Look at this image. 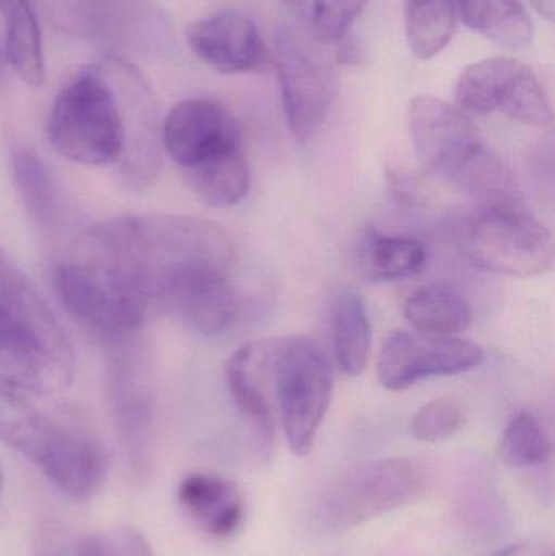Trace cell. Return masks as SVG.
Instances as JSON below:
<instances>
[{"label":"cell","instance_id":"obj_1","mask_svg":"<svg viewBox=\"0 0 555 556\" xmlns=\"http://www.w3.org/2000/svg\"><path fill=\"white\" fill-rule=\"evenodd\" d=\"M52 149L78 165H116L133 188L150 185L163 160L162 126L142 75L123 59L71 78L48 117Z\"/></svg>","mask_w":555,"mask_h":556},{"label":"cell","instance_id":"obj_2","mask_svg":"<svg viewBox=\"0 0 555 556\" xmlns=\"http://www.w3.org/2000/svg\"><path fill=\"white\" fill-rule=\"evenodd\" d=\"M84 251L116 269L149 307L173 317L198 288L230 278L234 241L217 224L189 215H127L94 225Z\"/></svg>","mask_w":555,"mask_h":556},{"label":"cell","instance_id":"obj_3","mask_svg":"<svg viewBox=\"0 0 555 556\" xmlns=\"http://www.w3.org/2000/svg\"><path fill=\"white\" fill-rule=\"evenodd\" d=\"M74 369V352L58 317L0 250V381L33 394H52L67 389Z\"/></svg>","mask_w":555,"mask_h":556},{"label":"cell","instance_id":"obj_4","mask_svg":"<svg viewBox=\"0 0 555 556\" xmlns=\"http://www.w3.org/2000/svg\"><path fill=\"white\" fill-rule=\"evenodd\" d=\"M106 358V394L117 440L130 479L146 483L152 477L155 440V392L152 359L142 333L101 340Z\"/></svg>","mask_w":555,"mask_h":556},{"label":"cell","instance_id":"obj_5","mask_svg":"<svg viewBox=\"0 0 555 556\" xmlns=\"http://www.w3.org/2000/svg\"><path fill=\"white\" fill-rule=\"evenodd\" d=\"M426 486L427 473L417 460H370L326 486L316 505V521L335 532L357 528L413 502Z\"/></svg>","mask_w":555,"mask_h":556},{"label":"cell","instance_id":"obj_6","mask_svg":"<svg viewBox=\"0 0 555 556\" xmlns=\"http://www.w3.org/2000/svg\"><path fill=\"white\" fill-rule=\"evenodd\" d=\"M335 391V366L325 350L303 336L283 337L277 358V414L290 451L308 456Z\"/></svg>","mask_w":555,"mask_h":556},{"label":"cell","instance_id":"obj_7","mask_svg":"<svg viewBox=\"0 0 555 556\" xmlns=\"http://www.w3.org/2000/svg\"><path fill=\"white\" fill-rule=\"evenodd\" d=\"M54 283L68 313L101 340L139 332L152 319L126 278L90 254L59 264Z\"/></svg>","mask_w":555,"mask_h":556},{"label":"cell","instance_id":"obj_8","mask_svg":"<svg viewBox=\"0 0 555 556\" xmlns=\"http://www.w3.org/2000/svg\"><path fill=\"white\" fill-rule=\"evenodd\" d=\"M274 65L287 126L293 139L308 142L323 129L335 106L338 71L316 45L292 28L277 33Z\"/></svg>","mask_w":555,"mask_h":556},{"label":"cell","instance_id":"obj_9","mask_svg":"<svg viewBox=\"0 0 555 556\" xmlns=\"http://www.w3.org/2000/svg\"><path fill=\"white\" fill-rule=\"evenodd\" d=\"M462 243L476 267L495 276L530 278L553 269V233L528 208L479 212Z\"/></svg>","mask_w":555,"mask_h":556},{"label":"cell","instance_id":"obj_10","mask_svg":"<svg viewBox=\"0 0 555 556\" xmlns=\"http://www.w3.org/2000/svg\"><path fill=\"white\" fill-rule=\"evenodd\" d=\"M455 106L484 116L502 111L525 126L553 123V106L533 68L514 58H491L465 68L455 88Z\"/></svg>","mask_w":555,"mask_h":556},{"label":"cell","instance_id":"obj_11","mask_svg":"<svg viewBox=\"0 0 555 556\" xmlns=\"http://www.w3.org/2000/svg\"><path fill=\"white\" fill-rule=\"evenodd\" d=\"M484 362L478 343L455 336L396 330L384 340L378 378L388 391L401 392L424 379L469 371Z\"/></svg>","mask_w":555,"mask_h":556},{"label":"cell","instance_id":"obj_12","mask_svg":"<svg viewBox=\"0 0 555 556\" xmlns=\"http://www.w3.org/2000/svg\"><path fill=\"white\" fill-rule=\"evenodd\" d=\"M80 437L81 431L39 408L28 391L0 381V441L36 464L46 477Z\"/></svg>","mask_w":555,"mask_h":556},{"label":"cell","instance_id":"obj_13","mask_svg":"<svg viewBox=\"0 0 555 556\" xmlns=\"http://www.w3.org/2000/svg\"><path fill=\"white\" fill-rule=\"evenodd\" d=\"M186 41L202 62L224 75L261 74L270 65L260 29L234 10L195 20L186 29Z\"/></svg>","mask_w":555,"mask_h":556},{"label":"cell","instance_id":"obj_14","mask_svg":"<svg viewBox=\"0 0 555 556\" xmlns=\"http://www.w3.org/2000/svg\"><path fill=\"white\" fill-rule=\"evenodd\" d=\"M162 139L163 149L182 169L241 147L237 121L227 108L205 98L176 104L163 121Z\"/></svg>","mask_w":555,"mask_h":556},{"label":"cell","instance_id":"obj_15","mask_svg":"<svg viewBox=\"0 0 555 556\" xmlns=\"http://www.w3.org/2000/svg\"><path fill=\"white\" fill-rule=\"evenodd\" d=\"M409 130L424 168L443 175H452L481 143L468 114L430 94L411 101Z\"/></svg>","mask_w":555,"mask_h":556},{"label":"cell","instance_id":"obj_16","mask_svg":"<svg viewBox=\"0 0 555 556\" xmlns=\"http://www.w3.org/2000/svg\"><path fill=\"white\" fill-rule=\"evenodd\" d=\"M279 343L280 339L247 343L225 368L231 399L263 444L273 443L274 438Z\"/></svg>","mask_w":555,"mask_h":556},{"label":"cell","instance_id":"obj_17","mask_svg":"<svg viewBox=\"0 0 555 556\" xmlns=\"http://www.w3.org/2000/svg\"><path fill=\"white\" fill-rule=\"evenodd\" d=\"M178 502L209 538L227 541L244 525V500L231 480L215 473H191L178 486Z\"/></svg>","mask_w":555,"mask_h":556},{"label":"cell","instance_id":"obj_18","mask_svg":"<svg viewBox=\"0 0 555 556\" xmlns=\"http://www.w3.org/2000/svg\"><path fill=\"white\" fill-rule=\"evenodd\" d=\"M13 181L31 220L46 233H61L68 224V204L48 163L35 150L18 147L10 156Z\"/></svg>","mask_w":555,"mask_h":556},{"label":"cell","instance_id":"obj_19","mask_svg":"<svg viewBox=\"0 0 555 556\" xmlns=\"http://www.w3.org/2000/svg\"><path fill=\"white\" fill-rule=\"evenodd\" d=\"M450 176L479 212L527 211L514 173L482 143Z\"/></svg>","mask_w":555,"mask_h":556},{"label":"cell","instance_id":"obj_20","mask_svg":"<svg viewBox=\"0 0 555 556\" xmlns=\"http://www.w3.org/2000/svg\"><path fill=\"white\" fill-rule=\"evenodd\" d=\"M332 352L342 372L358 376L370 358L371 326L367 307L357 291H336L331 304Z\"/></svg>","mask_w":555,"mask_h":556},{"label":"cell","instance_id":"obj_21","mask_svg":"<svg viewBox=\"0 0 555 556\" xmlns=\"http://www.w3.org/2000/svg\"><path fill=\"white\" fill-rule=\"evenodd\" d=\"M466 26L501 48L527 49L533 41V20L520 0H458Z\"/></svg>","mask_w":555,"mask_h":556},{"label":"cell","instance_id":"obj_22","mask_svg":"<svg viewBox=\"0 0 555 556\" xmlns=\"http://www.w3.org/2000/svg\"><path fill=\"white\" fill-rule=\"evenodd\" d=\"M185 176L192 192L211 207L240 204L250 191V168L241 147L186 168Z\"/></svg>","mask_w":555,"mask_h":556},{"label":"cell","instance_id":"obj_23","mask_svg":"<svg viewBox=\"0 0 555 556\" xmlns=\"http://www.w3.org/2000/svg\"><path fill=\"white\" fill-rule=\"evenodd\" d=\"M0 15L5 20L7 62L29 87L45 81L41 31L29 0H0Z\"/></svg>","mask_w":555,"mask_h":556},{"label":"cell","instance_id":"obj_24","mask_svg":"<svg viewBox=\"0 0 555 556\" xmlns=\"http://www.w3.org/2000/svg\"><path fill=\"white\" fill-rule=\"evenodd\" d=\"M404 316L422 332L455 336L471 326L472 313L462 291L439 281L427 285L407 300Z\"/></svg>","mask_w":555,"mask_h":556},{"label":"cell","instance_id":"obj_25","mask_svg":"<svg viewBox=\"0 0 555 556\" xmlns=\"http://www.w3.org/2000/svg\"><path fill=\"white\" fill-rule=\"evenodd\" d=\"M361 257L362 269L370 280H404L419 276L426 269L427 248L416 238L370 230L365 235Z\"/></svg>","mask_w":555,"mask_h":556},{"label":"cell","instance_id":"obj_26","mask_svg":"<svg viewBox=\"0 0 555 556\" xmlns=\"http://www.w3.org/2000/svg\"><path fill=\"white\" fill-rule=\"evenodd\" d=\"M36 556H153L149 541L133 526L113 525L81 534L58 535L39 545Z\"/></svg>","mask_w":555,"mask_h":556},{"label":"cell","instance_id":"obj_27","mask_svg":"<svg viewBox=\"0 0 555 556\" xmlns=\"http://www.w3.org/2000/svg\"><path fill=\"white\" fill-rule=\"evenodd\" d=\"M404 16L411 52L420 61H429L455 35L458 0H406Z\"/></svg>","mask_w":555,"mask_h":556},{"label":"cell","instance_id":"obj_28","mask_svg":"<svg viewBox=\"0 0 555 556\" xmlns=\"http://www.w3.org/2000/svg\"><path fill=\"white\" fill-rule=\"evenodd\" d=\"M553 453L550 434L540 418L531 412H520L508 424L502 438L501 456L512 467L543 466Z\"/></svg>","mask_w":555,"mask_h":556},{"label":"cell","instance_id":"obj_29","mask_svg":"<svg viewBox=\"0 0 555 556\" xmlns=\"http://www.w3.org/2000/svg\"><path fill=\"white\" fill-rule=\"evenodd\" d=\"M370 0H312L313 35L325 46H335L351 33Z\"/></svg>","mask_w":555,"mask_h":556},{"label":"cell","instance_id":"obj_30","mask_svg":"<svg viewBox=\"0 0 555 556\" xmlns=\"http://www.w3.org/2000/svg\"><path fill=\"white\" fill-rule=\"evenodd\" d=\"M465 424L462 405L452 397H440L424 405L413 420L411 433L424 443H439L458 433Z\"/></svg>","mask_w":555,"mask_h":556},{"label":"cell","instance_id":"obj_31","mask_svg":"<svg viewBox=\"0 0 555 556\" xmlns=\"http://www.w3.org/2000/svg\"><path fill=\"white\" fill-rule=\"evenodd\" d=\"M390 186L394 199L401 204L416 205L420 201L416 179L404 176L403 173H391Z\"/></svg>","mask_w":555,"mask_h":556},{"label":"cell","instance_id":"obj_32","mask_svg":"<svg viewBox=\"0 0 555 556\" xmlns=\"http://www.w3.org/2000/svg\"><path fill=\"white\" fill-rule=\"evenodd\" d=\"M336 62L342 65H361L365 62V51L362 46L355 41L354 36L349 33L348 36L336 42Z\"/></svg>","mask_w":555,"mask_h":556},{"label":"cell","instance_id":"obj_33","mask_svg":"<svg viewBox=\"0 0 555 556\" xmlns=\"http://www.w3.org/2000/svg\"><path fill=\"white\" fill-rule=\"evenodd\" d=\"M492 556H553V552L544 542L524 541L508 545Z\"/></svg>","mask_w":555,"mask_h":556},{"label":"cell","instance_id":"obj_34","mask_svg":"<svg viewBox=\"0 0 555 556\" xmlns=\"http://www.w3.org/2000/svg\"><path fill=\"white\" fill-rule=\"evenodd\" d=\"M534 9L538 10V13L544 16V18L553 22L554 20V10H555V0H528Z\"/></svg>","mask_w":555,"mask_h":556},{"label":"cell","instance_id":"obj_35","mask_svg":"<svg viewBox=\"0 0 555 556\" xmlns=\"http://www.w3.org/2000/svg\"><path fill=\"white\" fill-rule=\"evenodd\" d=\"M3 62H7L5 51H3L2 46H0V78H2L3 67H5V64H3Z\"/></svg>","mask_w":555,"mask_h":556},{"label":"cell","instance_id":"obj_36","mask_svg":"<svg viewBox=\"0 0 555 556\" xmlns=\"http://www.w3.org/2000/svg\"><path fill=\"white\" fill-rule=\"evenodd\" d=\"M2 485H3V476H2V469H0V493H2Z\"/></svg>","mask_w":555,"mask_h":556},{"label":"cell","instance_id":"obj_37","mask_svg":"<svg viewBox=\"0 0 555 556\" xmlns=\"http://www.w3.org/2000/svg\"><path fill=\"white\" fill-rule=\"evenodd\" d=\"M283 2H287V3H297V2H300V0H283Z\"/></svg>","mask_w":555,"mask_h":556}]
</instances>
